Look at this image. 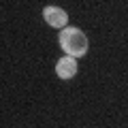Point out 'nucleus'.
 <instances>
[{"mask_svg": "<svg viewBox=\"0 0 128 128\" xmlns=\"http://www.w3.org/2000/svg\"><path fill=\"white\" fill-rule=\"evenodd\" d=\"M60 47H62L64 54L75 56V58H81L88 54V38L79 28L66 26L60 32Z\"/></svg>", "mask_w": 128, "mask_h": 128, "instance_id": "1", "label": "nucleus"}, {"mask_svg": "<svg viewBox=\"0 0 128 128\" xmlns=\"http://www.w3.org/2000/svg\"><path fill=\"white\" fill-rule=\"evenodd\" d=\"M43 17H45V22L51 28H66V22H68L66 11L60 9V6H45L43 9Z\"/></svg>", "mask_w": 128, "mask_h": 128, "instance_id": "2", "label": "nucleus"}, {"mask_svg": "<svg viewBox=\"0 0 128 128\" xmlns=\"http://www.w3.org/2000/svg\"><path fill=\"white\" fill-rule=\"evenodd\" d=\"M56 73H58L60 79H73L75 75H77V60H75V56H64V58L58 60V64H56Z\"/></svg>", "mask_w": 128, "mask_h": 128, "instance_id": "3", "label": "nucleus"}]
</instances>
